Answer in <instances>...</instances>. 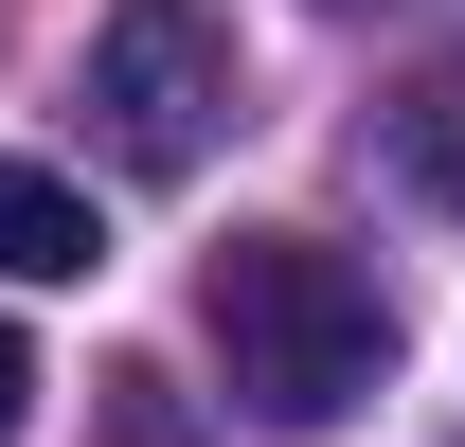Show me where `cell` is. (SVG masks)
Instances as JSON below:
<instances>
[{
    "mask_svg": "<svg viewBox=\"0 0 465 447\" xmlns=\"http://www.w3.org/2000/svg\"><path fill=\"white\" fill-rule=\"evenodd\" d=\"M197 323H215V376L251 430H341L394 376V286L358 251H322V233H232L197 269Z\"/></svg>",
    "mask_w": 465,
    "mask_h": 447,
    "instance_id": "1",
    "label": "cell"
},
{
    "mask_svg": "<svg viewBox=\"0 0 465 447\" xmlns=\"http://www.w3.org/2000/svg\"><path fill=\"white\" fill-rule=\"evenodd\" d=\"M90 125H108L125 179H197L232 125V18L215 0H125L90 36Z\"/></svg>",
    "mask_w": 465,
    "mask_h": 447,
    "instance_id": "2",
    "label": "cell"
},
{
    "mask_svg": "<svg viewBox=\"0 0 465 447\" xmlns=\"http://www.w3.org/2000/svg\"><path fill=\"white\" fill-rule=\"evenodd\" d=\"M72 269H108L90 197H72L54 162H0V286H72Z\"/></svg>",
    "mask_w": 465,
    "mask_h": 447,
    "instance_id": "3",
    "label": "cell"
},
{
    "mask_svg": "<svg viewBox=\"0 0 465 447\" xmlns=\"http://www.w3.org/2000/svg\"><path fill=\"white\" fill-rule=\"evenodd\" d=\"M376 162H394V197L465 215V72H411L394 108H376Z\"/></svg>",
    "mask_w": 465,
    "mask_h": 447,
    "instance_id": "4",
    "label": "cell"
},
{
    "mask_svg": "<svg viewBox=\"0 0 465 447\" xmlns=\"http://www.w3.org/2000/svg\"><path fill=\"white\" fill-rule=\"evenodd\" d=\"M18 412H36V340L0 323V447H18Z\"/></svg>",
    "mask_w": 465,
    "mask_h": 447,
    "instance_id": "5",
    "label": "cell"
},
{
    "mask_svg": "<svg viewBox=\"0 0 465 447\" xmlns=\"http://www.w3.org/2000/svg\"><path fill=\"white\" fill-rule=\"evenodd\" d=\"M341 18H358V0H341Z\"/></svg>",
    "mask_w": 465,
    "mask_h": 447,
    "instance_id": "6",
    "label": "cell"
}]
</instances>
